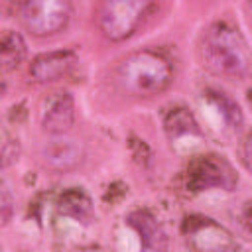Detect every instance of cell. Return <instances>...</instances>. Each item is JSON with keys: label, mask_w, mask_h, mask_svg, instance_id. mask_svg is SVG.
<instances>
[{"label": "cell", "mask_w": 252, "mask_h": 252, "mask_svg": "<svg viewBox=\"0 0 252 252\" xmlns=\"http://www.w3.org/2000/svg\"><path fill=\"white\" fill-rule=\"evenodd\" d=\"M59 213L77 220V222H91L94 217L93 211V203L89 199L87 193H83L81 189H69L61 195L59 199Z\"/></svg>", "instance_id": "11"}, {"label": "cell", "mask_w": 252, "mask_h": 252, "mask_svg": "<svg viewBox=\"0 0 252 252\" xmlns=\"http://www.w3.org/2000/svg\"><path fill=\"white\" fill-rule=\"evenodd\" d=\"M156 0H102L98 8V30L110 41H124L142 26L154 10Z\"/></svg>", "instance_id": "3"}, {"label": "cell", "mask_w": 252, "mask_h": 252, "mask_svg": "<svg viewBox=\"0 0 252 252\" xmlns=\"http://www.w3.org/2000/svg\"><path fill=\"white\" fill-rule=\"evenodd\" d=\"M128 222L130 226L138 232L140 236V242L144 248L148 250H154V248H161L163 242H165V236L158 224V220L148 213V211H134L130 217H128Z\"/></svg>", "instance_id": "10"}, {"label": "cell", "mask_w": 252, "mask_h": 252, "mask_svg": "<svg viewBox=\"0 0 252 252\" xmlns=\"http://www.w3.org/2000/svg\"><path fill=\"white\" fill-rule=\"evenodd\" d=\"M75 122V100L69 93H57L49 102L41 118L43 132L51 136H63Z\"/></svg>", "instance_id": "8"}, {"label": "cell", "mask_w": 252, "mask_h": 252, "mask_svg": "<svg viewBox=\"0 0 252 252\" xmlns=\"http://www.w3.org/2000/svg\"><path fill=\"white\" fill-rule=\"evenodd\" d=\"M71 14V0H24L20 8L24 28L35 37H51L63 32Z\"/></svg>", "instance_id": "4"}, {"label": "cell", "mask_w": 252, "mask_h": 252, "mask_svg": "<svg viewBox=\"0 0 252 252\" xmlns=\"http://www.w3.org/2000/svg\"><path fill=\"white\" fill-rule=\"evenodd\" d=\"M116 81L128 94L154 96L171 85L173 67L165 53L158 49H140L118 65Z\"/></svg>", "instance_id": "2"}, {"label": "cell", "mask_w": 252, "mask_h": 252, "mask_svg": "<svg viewBox=\"0 0 252 252\" xmlns=\"http://www.w3.org/2000/svg\"><path fill=\"white\" fill-rule=\"evenodd\" d=\"M43 158L55 171H71L83 161V148L75 140L57 138L47 142L43 148Z\"/></svg>", "instance_id": "9"}, {"label": "cell", "mask_w": 252, "mask_h": 252, "mask_svg": "<svg viewBox=\"0 0 252 252\" xmlns=\"http://www.w3.org/2000/svg\"><path fill=\"white\" fill-rule=\"evenodd\" d=\"M77 53L71 49H59V51H47L37 57H33L30 65V75L37 83H53L67 75L77 65Z\"/></svg>", "instance_id": "7"}, {"label": "cell", "mask_w": 252, "mask_h": 252, "mask_svg": "<svg viewBox=\"0 0 252 252\" xmlns=\"http://www.w3.org/2000/svg\"><path fill=\"white\" fill-rule=\"evenodd\" d=\"M183 234L187 242L197 250H230L236 248L232 236L215 220L203 217H191L183 222Z\"/></svg>", "instance_id": "6"}, {"label": "cell", "mask_w": 252, "mask_h": 252, "mask_svg": "<svg viewBox=\"0 0 252 252\" xmlns=\"http://www.w3.org/2000/svg\"><path fill=\"white\" fill-rule=\"evenodd\" d=\"M213 102H215V106L222 112L224 120H226L232 128H240V124H242V112H240L238 104H236L232 98H228L224 93H215Z\"/></svg>", "instance_id": "14"}, {"label": "cell", "mask_w": 252, "mask_h": 252, "mask_svg": "<svg viewBox=\"0 0 252 252\" xmlns=\"http://www.w3.org/2000/svg\"><path fill=\"white\" fill-rule=\"evenodd\" d=\"M26 57V41L18 32H6L0 35V69L12 71Z\"/></svg>", "instance_id": "12"}, {"label": "cell", "mask_w": 252, "mask_h": 252, "mask_svg": "<svg viewBox=\"0 0 252 252\" xmlns=\"http://www.w3.org/2000/svg\"><path fill=\"white\" fill-rule=\"evenodd\" d=\"M201 57L207 69L217 75L242 79L250 69V49L238 28L228 22H215L201 41Z\"/></svg>", "instance_id": "1"}, {"label": "cell", "mask_w": 252, "mask_h": 252, "mask_svg": "<svg viewBox=\"0 0 252 252\" xmlns=\"http://www.w3.org/2000/svg\"><path fill=\"white\" fill-rule=\"evenodd\" d=\"M236 177L230 165L219 156H201L187 167V187L193 191L205 189H232Z\"/></svg>", "instance_id": "5"}, {"label": "cell", "mask_w": 252, "mask_h": 252, "mask_svg": "<svg viewBox=\"0 0 252 252\" xmlns=\"http://www.w3.org/2000/svg\"><path fill=\"white\" fill-rule=\"evenodd\" d=\"M14 215V199L10 189L0 181V224H6Z\"/></svg>", "instance_id": "15"}, {"label": "cell", "mask_w": 252, "mask_h": 252, "mask_svg": "<svg viewBox=\"0 0 252 252\" xmlns=\"http://www.w3.org/2000/svg\"><path fill=\"white\" fill-rule=\"evenodd\" d=\"M163 126L171 140H177L181 136L199 134V126H197L193 114L185 108H171L163 120Z\"/></svg>", "instance_id": "13"}, {"label": "cell", "mask_w": 252, "mask_h": 252, "mask_svg": "<svg viewBox=\"0 0 252 252\" xmlns=\"http://www.w3.org/2000/svg\"><path fill=\"white\" fill-rule=\"evenodd\" d=\"M4 91H6V85L0 81V94H4Z\"/></svg>", "instance_id": "16"}]
</instances>
